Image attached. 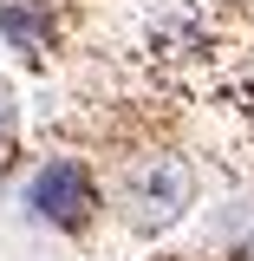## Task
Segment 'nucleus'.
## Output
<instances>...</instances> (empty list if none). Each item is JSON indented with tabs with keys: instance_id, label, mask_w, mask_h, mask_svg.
Listing matches in <instances>:
<instances>
[{
	"instance_id": "nucleus-1",
	"label": "nucleus",
	"mask_w": 254,
	"mask_h": 261,
	"mask_svg": "<svg viewBox=\"0 0 254 261\" xmlns=\"http://www.w3.org/2000/svg\"><path fill=\"white\" fill-rule=\"evenodd\" d=\"M189 196H195V176H189V163H183V157H144V163L124 176V209H130V222H137V228L176 222V216L189 209Z\"/></svg>"
},
{
	"instance_id": "nucleus-2",
	"label": "nucleus",
	"mask_w": 254,
	"mask_h": 261,
	"mask_svg": "<svg viewBox=\"0 0 254 261\" xmlns=\"http://www.w3.org/2000/svg\"><path fill=\"white\" fill-rule=\"evenodd\" d=\"M33 209H39L46 222H59V228H78V222L98 209L92 170H85V163H72V157H52L39 176H33Z\"/></svg>"
},
{
	"instance_id": "nucleus-3",
	"label": "nucleus",
	"mask_w": 254,
	"mask_h": 261,
	"mask_svg": "<svg viewBox=\"0 0 254 261\" xmlns=\"http://www.w3.org/2000/svg\"><path fill=\"white\" fill-rule=\"evenodd\" d=\"M0 144H7V92H0Z\"/></svg>"
}]
</instances>
